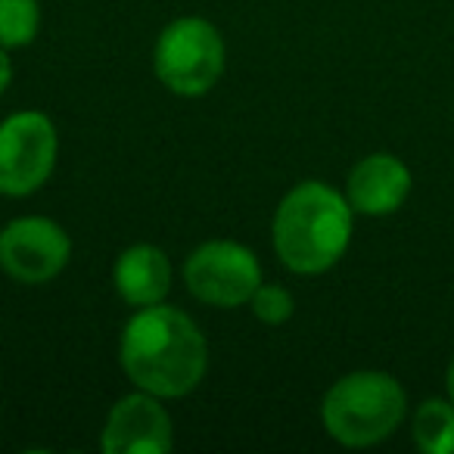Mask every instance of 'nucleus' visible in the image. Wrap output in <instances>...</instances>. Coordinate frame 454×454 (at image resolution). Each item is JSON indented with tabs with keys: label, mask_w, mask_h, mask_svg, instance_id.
Returning a JSON list of instances; mask_svg holds the SVG:
<instances>
[{
	"label": "nucleus",
	"mask_w": 454,
	"mask_h": 454,
	"mask_svg": "<svg viewBox=\"0 0 454 454\" xmlns=\"http://www.w3.org/2000/svg\"><path fill=\"white\" fill-rule=\"evenodd\" d=\"M119 364L134 389L171 402L206 380L208 342L187 311L165 302L146 305L134 309L121 327Z\"/></svg>",
	"instance_id": "nucleus-1"
},
{
	"label": "nucleus",
	"mask_w": 454,
	"mask_h": 454,
	"mask_svg": "<svg viewBox=\"0 0 454 454\" xmlns=\"http://www.w3.org/2000/svg\"><path fill=\"white\" fill-rule=\"evenodd\" d=\"M355 208L346 190L327 181H299L284 193L271 218V247L278 262L299 278H317L340 265L352 247Z\"/></svg>",
	"instance_id": "nucleus-2"
},
{
	"label": "nucleus",
	"mask_w": 454,
	"mask_h": 454,
	"mask_svg": "<svg viewBox=\"0 0 454 454\" xmlns=\"http://www.w3.org/2000/svg\"><path fill=\"white\" fill-rule=\"evenodd\" d=\"M408 417V392L386 371H352L321 398V423L342 448H373Z\"/></svg>",
	"instance_id": "nucleus-3"
},
{
	"label": "nucleus",
	"mask_w": 454,
	"mask_h": 454,
	"mask_svg": "<svg viewBox=\"0 0 454 454\" xmlns=\"http://www.w3.org/2000/svg\"><path fill=\"white\" fill-rule=\"evenodd\" d=\"M224 35L206 16H177L159 32L153 47V72L175 97H206L224 78Z\"/></svg>",
	"instance_id": "nucleus-4"
},
{
	"label": "nucleus",
	"mask_w": 454,
	"mask_h": 454,
	"mask_svg": "<svg viewBox=\"0 0 454 454\" xmlns=\"http://www.w3.org/2000/svg\"><path fill=\"white\" fill-rule=\"evenodd\" d=\"M59 131L41 109H20L0 121V196H32L57 171Z\"/></svg>",
	"instance_id": "nucleus-5"
},
{
	"label": "nucleus",
	"mask_w": 454,
	"mask_h": 454,
	"mask_svg": "<svg viewBox=\"0 0 454 454\" xmlns=\"http://www.w3.org/2000/svg\"><path fill=\"white\" fill-rule=\"evenodd\" d=\"M262 280L265 271L259 255L237 240H206L184 262V286L208 309H243Z\"/></svg>",
	"instance_id": "nucleus-6"
},
{
	"label": "nucleus",
	"mask_w": 454,
	"mask_h": 454,
	"mask_svg": "<svg viewBox=\"0 0 454 454\" xmlns=\"http://www.w3.org/2000/svg\"><path fill=\"white\" fill-rule=\"evenodd\" d=\"M72 237L47 215H20L0 227V271L22 286H44L69 268Z\"/></svg>",
	"instance_id": "nucleus-7"
},
{
	"label": "nucleus",
	"mask_w": 454,
	"mask_h": 454,
	"mask_svg": "<svg viewBox=\"0 0 454 454\" xmlns=\"http://www.w3.org/2000/svg\"><path fill=\"white\" fill-rule=\"evenodd\" d=\"M175 445V420L165 398L134 389L109 408L100 448L106 454H165Z\"/></svg>",
	"instance_id": "nucleus-8"
},
{
	"label": "nucleus",
	"mask_w": 454,
	"mask_h": 454,
	"mask_svg": "<svg viewBox=\"0 0 454 454\" xmlns=\"http://www.w3.org/2000/svg\"><path fill=\"white\" fill-rule=\"evenodd\" d=\"M411 168L392 153H371L358 159L346 177V200L355 215L386 218L395 215L411 196Z\"/></svg>",
	"instance_id": "nucleus-9"
},
{
	"label": "nucleus",
	"mask_w": 454,
	"mask_h": 454,
	"mask_svg": "<svg viewBox=\"0 0 454 454\" xmlns=\"http://www.w3.org/2000/svg\"><path fill=\"white\" fill-rule=\"evenodd\" d=\"M171 280H175L171 259L156 243H134V247L121 249L113 262L115 296L131 309L165 302L171 293Z\"/></svg>",
	"instance_id": "nucleus-10"
},
{
	"label": "nucleus",
	"mask_w": 454,
	"mask_h": 454,
	"mask_svg": "<svg viewBox=\"0 0 454 454\" xmlns=\"http://www.w3.org/2000/svg\"><path fill=\"white\" fill-rule=\"evenodd\" d=\"M411 439L423 454H454L451 398H423L411 414Z\"/></svg>",
	"instance_id": "nucleus-11"
},
{
	"label": "nucleus",
	"mask_w": 454,
	"mask_h": 454,
	"mask_svg": "<svg viewBox=\"0 0 454 454\" xmlns=\"http://www.w3.org/2000/svg\"><path fill=\"white\" fill-rule=\"evenodd\" d=\"M41 32V0H0V47L20 51Z\"/></svg>",
	"instance_id": "nucleus-12"
},
{
	"label": "nucleus",
	"mask_w": 454,
	"mask_h": 454,
	"mask_svg": "<svg viewBox=\"0 0 454 454\" xmlns=\"http://www.w3.org/2000/svg\"><path fill=\"white\" fill-rule=\"evenodd\" d=\"M249 311H253L255 321L265 324V327H284V324L296 315V296H293L284 284H268V280H262L259 290L249 299Z\"/></svg>",
	"instance_id": "nucleus-13"
},
{
	"label": "nucleus",
	"mask_w": 454,
	"mask_h": 454,
	"mask_svg": "<svg viewBox=\"0 0 454 454\" xmlns=\"http://www.w3.org/2000/svg\"><path fill=\"white\" fill-rule=\"evenodd\" d=\"M10 84H13V59H10L7 47H0V97L7 94Z\"/></svg>",
	"instance_id": "nucleus-14"
},
{
	"label": "nucleus",
	"mask_w": 454,
	"mask_h": 454,
	"mask_svg": "<svg viewBox=\"0 0 454 454\" xmlns=\"http://www.w3.org/2000/svg\"><path fill=\"white\" fill-rule=\"evenodd\" d=\"M445 392H448V398L454 402V358L448 361V371H445Z\"/></svg>",
	"instance_id": "nucleus-15"
}]
</instances>
